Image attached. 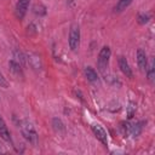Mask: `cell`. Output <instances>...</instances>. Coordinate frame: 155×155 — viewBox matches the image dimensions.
Instances as JSON below:
<instances>
[{
  "label": "cell",
  "instance_id": "1",
  "mask_svg": "<svg viewBox=\"0 0 155 155\" xmlns=\"http://www.w3.org/2000/svg\"><path fill=\"white\" fill-rule=\"evenodd\" d=\"M19 130H21V133L23 136V138L30 143L31 145H36L38 144V140H39V136H38V132L35 130V127L33 126L31 122H29L28 120H23L21 121L19 124Z\"/></svg>",
  "mask_w": 155,
  "mask_h": 155
},
{
  "label": "cell",
  "instance_id": "2",
  "mask_svg": "<svg viewBox=\"0 0 155 155\" xmlns=\"http://www.w3.org/2000/svg\"><path fill=\"white\" fill-rule=\"evenodd\" d=\"M80 38H81L80 25L78 23H73L70 25L69 36H68V45H69V48L73 52H76L78 51V48L80 46Z\"/></svg>",
  "mask_w": 155,
  "mask_h": 155
},
{
  "label": "cell",
  "instance_id": "3",
  "mask_svg": "<svg viewBox=\"0 0 155 155\" xmlns=\"http://www.w3.org/2000/svg\"><path fill=\"white\" fill-rule=\"evenodd\" d=\"M111 57V50L109 46H103L98 53V58H97V68L101 73L105 74V70L109 65V61Z\"/></svg>",
  "mask_w": 155,
  "mask_h": 155
},
{
  "label": "cell",
  "instance_id": "4",
  "mask_svg": "<svg viewBox=\"0 0 155 155\" xmlns=\"http://www.w3.org/2000/svg\"><path fill=\"white\" fill-rule=\"evenodd\" d=\"M91 130H92L94 137H96L104 147H107V145H108V134H107V131H105L101 125H98V124L92 125V126H91Z\"/></svg>",
  "mask_w": 155,
  "mask_h": 155
},
{
  "label": "cell",
  "instance_id": "5",
  "mask_svg": "<svg viewBox=\"0 0 155 155\" xmlns=\"http://www.w3.org/2000/svg\"><path fill=\"white\" fill-rule=\"evenodd\" d=\"M29 4H30V0H18L17 1L16 7H15V13H16L17 19L22 21L25 17L28 7H29Z\"/></svg>",
  "mask_w": 155,
  "mask_h": 155
},
{
  "label": "cell",
  "instance_id": "6",
  "mask_svg": "<svg viewBox=\"0 0 155 155\" xmlns=\"http://www.w3.org/2000/svg\"><path fill=\"white\" fill-rule=\"evenodd\" d=\"M117 64H119V68H120L121 73H122L126 78H130V79L133 78L132 69H131L130 63H128V61L126 59L125 56H119V58H117Z\"/></svg>",
  "mask_w": 155,
  "mask_h": 155
},
{
  "label": "cell",
  "instance_id": "7",
  "mask_svg": "<svg viewBox=\"0 0 155 155\" xmlns=\"http://www.w3.org/2000/svg\"><path fill=\"white\" fill-rule=\"evenodd\" d=\"M136 58H137V64H138V68L144 71L145 68H147V64H148V57H147V53L143 48H138L137 52H136Z\"/></svg>",
  "mask_w": 155,
  "mask_h": 155
},
{
  "label": "cell",
  "instance_id": "8",
  "mask_svg": "<svg viewBox=\"0 0 155 155\" xmlns=\"http://www.w3.org/2000/svg\"><path fill=\"white\" fill-rule=\"evenodd\" d=\"M84 74L87 79V81H90L91 84H99V76L92 67H86L84 69Z\"/></svg>",
  "mask_w": 155,
  "mask_h": 155
},
{
  "label": "cell",
  "instance_id": "9",
  "mask_svg": "<svg viewBox=\"0 0 155 155\" xmlns=\"http://www.w3.org/2000/svg\"><path fill=\"white\" fill-rule=\"evenodd\" d=\"M8 68H10V70H11V73L13 74V75H16V76H23V68L24 67H22L18 62H16L15 59H10L8 61Z\"/></svg>",
  "mask_w": 155,
  "mask_h": 155
},
{
  "label": "cell",
  "instance_id": "10",
  "mask_svg": "<svg viewBox=\"0 0 155 155\" xmlns=\"http://www.w3.org/2000/svg\"><path fill=\"white\" fill-rule=\"evenodd\" d=\"M0 137H1L4 140L8 142V143L12 142L11 133H10V131H8V127H7L6 122L4 121V119H2L1 116H0Z\"/></svg>",
  "mask_w": 155,
  "mask_h": 155
},
{
  "label": "cell",
  "instance_id": "11",
  "mask_svg": "<svg viewBox=\"0 0 155 155\" xmlns=\"http://www.w3.org/2000/svg\"><path fill=\"white\" fill-rule=\"evenodd\" d=\"M144 71H145V74H147L148 81H149L150 84H153L154 80H155V63H154V59H153V58L148 62L147 68H145Z\"/></svg>",
  "mask_w": 155,
  "mask_h": 155
},
{
  "label": "cell",
  "instance_id": "12",
  "mask_svg": "<svg viewBox=\"0 0 155 155\" xmlns=\"http://www.w3.org/2000/svg\"><path fill=\"white\" fill-rule=\"evenodd\" d=\"M143 127H144V121H138L136 124H132L130 125L128 127V133L132 136V137H138L142 131H143Z\"/></svg>",
  "mask_w": 155,
  "mask_h": 155
},
{
  "label": "cell",
  "instance_id": "13",
  "mask_svg": "<svg viewBox=\"0 0 155 155\" xmlns=\"http://www.w3.org/2000/svg\"><path fill=\"white\" fill-rule=\"evenodd\" d=\"M132 1H133V0H117V2L115 4L113 11H114L115 13H120V12L125 11V10L132 4Z\"/></svg>",
  "mask_w": 155,
  "mask_h": 155
},
{
  "label": "cell",
  "instance_id": "14",
  "mask_svg": "<svg viewBox=\"0 0 155 155\" xmlns=\"http://www.w3.org/2000/svg\"><path fill=\"white\" fill-rule=\"evenodd\" d=\"M52 127L57 133H64L65 132V126L63 121L59 117H53L52 119Z\"/></svg>",
  "mask_w": 155,
  "mask_h": 155
},
{
  "label": "cell",
  "instance_id": "15",
  "mask_svg": "<svg viewBox=\"0 0 155 155\" xmlns=\"http://www.w3.org/2000/svg\"><path fill=\"white\" fill-rule=\"evenodd\" d=\"M28 61H29V63H30V65H31L33 68L40 69L41 64H40V57H39V56H36V54H29Z\"/></svg>",
  "mask_w": 155,
  "mask_h": 155
},
{
  "label": "cell",
  "instance_id": "16",
  "mask_svg": "<svg viewBox=\"0 0 155 155\" xmlns=\"http://www.w3.org/2000/svg\"><path fill=\"white\" fill-rule=\"evenodd\" d=\"M150 21V15L149 13H145V12H140L138 16H137V22L139 24H147L148 22Z\"/></svg>",
  "mask_w": 155,
  "mask_h": 155
},
{
  "label": "cell",
  "instance_id": "17",
  "mask_svg": "<svg viewBox=\"0 0 155 155\" xmlns=\"http://www.w3.org/2000/svg\"><path fill=\"white\" fill-rule=\"evenodd\" d=\"M0 87L2 88H7L8 87V81L6 80V78L4 76V74L0 71Z\"/></svg>",
  "mask_w": 155,
  "mask_h": 155
},
{
  "label": "cell",
  "instance_id": "18",
  "mask_svg": "<svg viewBox=\"0 0 155 155\" xmlns=\"http://www.w3.org/2000/svg\"><path fill=\"white\" fill-rule=\"evenodd\" d=\"M136 111V105L133 103H130V108H128V117H132L133 114Z\"/></svg>",
  "mask_w": 155,
  "mask_h": 155
},
{
  "label": "cell",
  "instance_id": "19",
  "mask_svg": "<svg viewBox=\"0 0 155 155\" xmlns=\"http://www.w3.org/2000/svg\"><path fill=\"white\" fill-rule=\"evenodd\" d=\"M6 151H7V150L4 148V145H1V144H0V153H6Z\"/></svg>",
  "mask_w": 155,
  "mask_h": 155
}]
</instances>
